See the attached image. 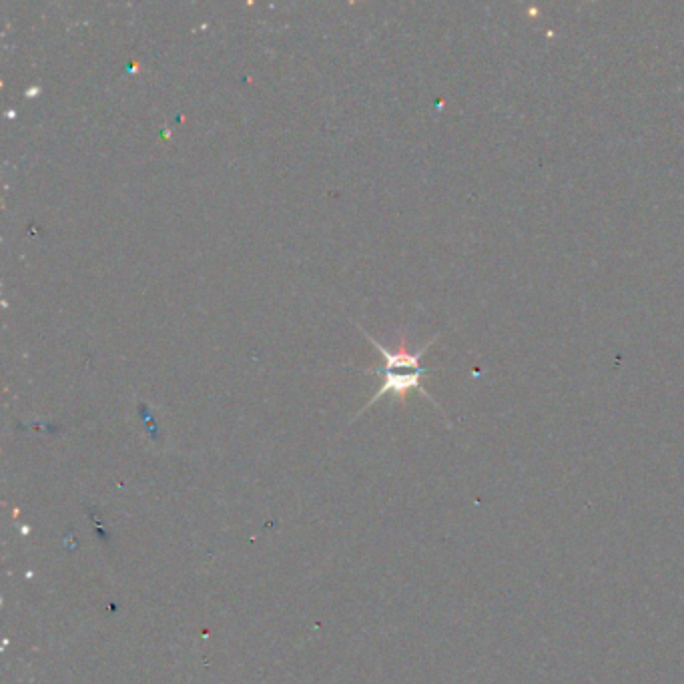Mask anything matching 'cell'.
I'll list each match as a JSON object with an SVG mask.
<instances>
[{
    "instance_id": "6da1fadb",
    "label": "cell",
    "mask_w": 684,
    "mask_h": 684,
    "mask_svg": "<svg viewBox=\"0 0 684 684\" xmlns=\"http://www.w3.org/2000/svg\"><path fill=\"white\" fill-rule=\"evenodd\" d=\"M372 374H378V376H382L384 378V384H382V388L378 390V394L364 406V410L360 412V414H364L370 406H374L380 398H384L386 394H394L396 396V400H402V402H406V396H408V392H412V390H418L420 394H424L434 406H438L436 404V400L426 392V388L420 384V380H422V376H424V370H418V372H408V374H398V372H392V370H382V368H374L372 370ZM440 408V406H438ZM358 414V416H360Z\"/></svg>"
}]
</instances>
